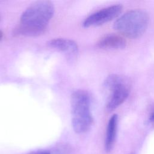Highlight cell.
I'll list each match as a JSON object with an SVG mask.
<instances>
[{
	"instance_id": "5b68a950",
	"label": "cell",
	"mask_w": 154,
	"mask_h": 154,
	"mask_svg": "<svg viewBox=\"0 0 154 154\" xmlns=\"http://www.w3.org/2000/svg\"><path fill=\"white\" fill-rule=\"evenodd\" d=\"M122 10L121 5H114L94 12L88 16L83 22L85 28L97 26L107 23L117 17Z\"/></svg>"
},
{
	"instance_id": "8fae6325",
	"label": "cell",
	"mask_w": 154,
	"mask_h": 154,
	"mask_svg": "<svg viewBox=\"0 0 154 154\" xmlns=\"http://www.w3.org/2000/svg\"><path fill=\"white\" fill-rule=\"evenodd\" d=\"M2 37H3V32L0 30V40L2 39Z\"/></svg>"
},
{
	"instance_id": "8992f818",
	"label": "cell",
	"mask_w": 154,
	"mask_h": 154,
	"mask_svg": "<svg viewBox=\"0 0 154 154\" xmlns=\"http://www.w3.org/2000/svg\"><path fill=\"white\" fill-rule=\"evenodd\" d=\"M47 45L50 48L70 56H75L78 51L77 43L72 40L65 38H56L50 40Z\"/></svg>"
},
{
	"instance_id": "9c48e42d",
	"label": "cell",
	"mask_w": 154,
	"mask_h": 154,
	"mask_svg": "<svg viewBox=\"0 0 154 154\" xmlns=\"http://www.w3.org/2000/svg\"><path fill=\"white\" fill-rule=\"evenodd\" d=\"M30 154H51V153L48 151H37V152L31 153Z\"/></svg>"
},
{
	"instance_id": "6da1fadb",
	"label": "cell",
	"mask_w": 154,
	"mask_h": 154,
	"mask_svg": "<svg viewBox=\"0 0 154 154\" xmlns=\"http://www.w3.org/2000/svg\"><path fill=\"white\" fill-rule=\"evenodd\" d=\"M54 14V7L49 1H38L29 5L21 14L15 35L37 37L43 34Z\"/></svg>"
},
{
	"instance_id": "3957f363",
	"label": "cell",
	"mask_w": 154,
	"mask_h": 154,
	"mask_svg": "<svg viewBox=\"0 0 154 154\" xmlns=\"http://www.w3.org/2000/svg\"><path fill=\"white\" fill-rule=\"evenodd\" d=\"M149 21L148 13L142 10L129 11L114 22V29L129 38H137L146 31Z\"/></svg>"
},
{
	"instance_id": "7a4b0ae2",
	"label": "cell",
	"mask_w": 154,
	"mask_h": 154,
	"mask_svg": "<svg viewBox=\"0 0 154 154\" xmlns=\"http://www.w3.org/2000/svg\"><path fill=\"white\" fill-rule=\"evenodd\" d=\"M72 110V125L77 134L87 132L93 123L91 112V97L84 90H78L73 92L70 99Z\"/></svg>"
},
{
	"instance_id": "30bf717a",
	"label": "cell",
	"mask_w": 154,
	"mask_h": 154,
	"mask_svg": "<svg viewBox=\"0 0 154 154\" xmlns=\"http://www.w3.org/2000/svg\"><path fill=\"white\" fill-rule=\"evenodd\" d=\"M150 120L151 122L154 123V112L151 114L150 117Z\"/></svg>"
},
{
	"instance_id": "ba28073f",
	"label": "cell",
	"mask_w": 154,
	"mask_h": 154,
	"mask_svg": "<svg viewBox=\"0 0 154 154\" xmlns=\"http://www.w3.org/2000/svg\"><path fill=\"white\" fill-rule=\"evenodd\" d=\"M118 123V116L117 114L112 115L109 119L106 132L105 146L106 151L109 152L114 144Z\"/></svg>"
},
{
	"instance_id": "52a82bcc",
	"label": "cell",
	"mask_w": 154,
	"mask_h": 154,
	"mask_svg": "<svg viewBox=\"0 0 154 154\" xmlns=\"http://www.w3.org/2000/svg\"><path fill=\"white\" fill-rule=\"evenodd\" d=\"M97 45L102 49L115 50L124 48L126 45V41L118 34H109L102 37Z\"/></svg>"
},
{
	"instance_id": "277c9868",
	"label": "cell",
	"mask_w": 154,
	"mask_h": 154,
	"mask_svg": "<svg viewBox=\"0 0 154 154\" xmlns=\"http://www.w3.org/2000/svg\"><path fill=\"white\" fill-rule=\"evenodd\" d=\"M104 87L109 91L106 109L111 111L122 104L129 94L130 83L125 76L112 74L104 81Z\"/></svg>"
}]
</instances>
